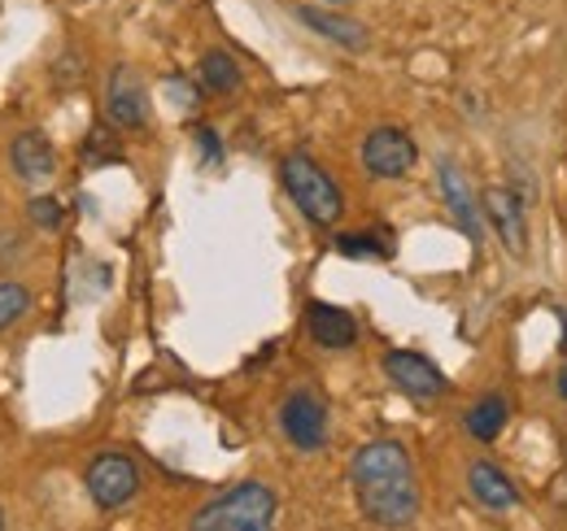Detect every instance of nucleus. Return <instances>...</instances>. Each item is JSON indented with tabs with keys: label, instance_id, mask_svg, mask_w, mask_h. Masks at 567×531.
I'll return each mask as SVG.
<instances>
[{
	"label": "nucleus",
	"instance_id": "obj_1",
	"mask_svg": "<svg viewBox=\"0 0 567 531\" xmlns=\"http://www.w3.org/2000/svg\"><path fill=\"white\" fill-rule=\"evenodd\" d=\"M354 501L375 528H411L420 519V483L411 454L398 440H371L350 462Z\"/></svg>",
	"mask_w": 567,
	"mask_h": 531
},
{
	"label": "nucleus",
	"instance_id": "obj_2",
	"mask_svg": "<svg viewBox=\"0 0 567 531\" xmlns=\"http://www.w3.org/2000/svg\"><path fill=\"white\" fill-rule=\"evenodd\" d=\"M276 510H280L276 492H271L267 483H258V479H245V483H236L231 492H223L218 501L202 506V510L193 514V528L197 531H267L276 523Z\"/></svg>",
	"mask_w": 567,
	"mask_h": 531
},
{
	"label": "nucleus",
	"instance_id": "obj_3",
	"mask_svg": "<svg viewBox=\"0 0 567 531\" xmlns=\"http://www.w3.org/2000/svg\"><path fill=\"white\" fill-rule=\"evenodd\" d=\"M284 188H288L292 205H297L315 227H337V222H341L346 197H341V188L319 170L315 157L288 153V157H284Z\"/></svg>",
	"mask_w": 567,
	"mask_h": 531
},
{
	"label": "nucleus",
	"instance_id": "obj_4",
	"mask_svg": "<svg viewBox=\"0 0 567 531\" xmlns=\"http://www.w3.org/2000/svg\"><path fill=\"white\" fill-rule=\"evenodd\" d=\"M83 483H87V492H92V501H96L101 510H118V506H127V501L136 497V488H141V466L132 462V458H123V454H101L96 462L87 466Z\"/></svg>",
	"mask_w": 567,
	"mask_h": 531
},
{
	"label": "nucleus",
	"instance_id": "obj_5",
	"mask_svg": "<svg viewBox=\"0 0 567 531\" xmlns=\"http://www.w3.org/2000/svg\"><path fill=\"white\" fill-rule=\"evenodd\" d=\"M415 162H420L415 139L398 127H375L362 139V166L375 179H402V175H411Z\"/></svg>",
	"mask_w": 567,
	"mask_h": 531
},
{
	"label": "nucleus",
	"instance_id": "obj_6",
	"mask_svg": "<svg viewBox=\"0 0 567 531\" xmlns=\"http://www.w3.org/2000/svg\"><path fill=\"white\" fill-rule=\"evenodd\" d=\"M436 184H441L445 209H450V218L458 222V231H463L472 244H481V240H485V222H481V200L472 192L467 175H463L450 157H441V162H436Z\"/></svg>",
	"mask_w": 567,
	"mask_h": 531
},
{
	"label": "nucleus",
	"instance_id": "obj_7",
	"mask_svg": "<svg viewBox=\"0 0 567 531\" xmlns=\"http://www.w3.org/2000/svg\"><path fill=\"white\" fill-rule=\"evenodd\" d=\"M280 427L301 454H319L328 440V409L315 393H292L280 409Z\"/></svg>",
	"mask_w": 567,
	"mask_h": 531
},
{
	"label": "nucleus",
	"instance_id": "obj_8",
	"mask_svg": "<svg viewBox=\"0 0 567 531\" xmlns=\"http://www.w3.org/2000/svg\"><path fill=\"white\" fill-rule=\"evenodd\" d=\"M384 375L393 379V388H402L406 397L427 400L445 393V375L436 371V362H427L424 353H411V348H393L384 357Z\"/></svg>",
	"mask_w": 567,
	"mask_h": 531
},
{
	"label": "nucleus",
	"instance_id": "obj_9",
	"mask_svg": "<svg viewBox=\"0 0 567 531\" xmlns=\"http://www.w3.org/2000/svg\"><path fill=\"white\" fill-rule=\"evenodd\" d=\"M105 114L114 127L123 132H141L148 123V96H144L141 74L132 66H118L110 74V87H105Z\"/></svg>",
	"mask_w": 567,
	"mask_h": 531
},
{
	"label": "nucleus",
	"instance_id": "obj_10",
	"mask_svg": "<svg viewBox=\"0 0 567 531\" xmlns=\"http://www.w3.org/2000/svg\"><path fill=\"white\" fill-rule=\"evenodd\" d=\"M485 214H489V222H494L497 240L506 244V253H515V258H524L528 253V222H524V200L515 197V192H506V188H489L485 197Z\"/></svg>",
	"mask_w": 567,
	"mask_h": 531
},
{
	"label": "nucleus",
	"instance_id": "obj_11",
	"mask_svg": "<svg viewBox=\"0 0 567 531\" xmlns=\"http://www.w3.org/2000/svg\"><path fill=\"white\" fill-rule=\"evenodd\" d=\"M467 488H472V497H476L485 510H494V514H506V510H515V506H519L515 483H511L494 462L467 466Z\"/></svg>",
	"mask_w": 567,
	"mask_h": 531
},
{
	"label": "nucleus",
	"instance_id": "obj_12",
	"mask_svg": "<svg viewBox=\"0 0 567 531\" xmlns=\"http://www.w3.org/2000/svg\"><path fill=\"white\" fill-rule=\"evenodd\" d=\"M9 162H13V175L27 179V184H44L53 175V144L40 132H22L9 148Z\"/></svg>",
	"mask_w": 567,
	"mask_h": 531
},
{
	"label": "nucleus",
	"instance_id": "obj_13",
	"mask_svg": "<svg viewBox=\"0 0 567 531\" xmlns=\"http://www.w3.org/2000/svg\"><path fill=\"white\" fill-rule=\"evenodd\" d=\"M306 327H310V340H315L319 348H350L358 340L354 314H346V310H337V305H323V301L310 305Z\"/></svg>",
	"mask_w": 567,
	"mask_h": 531
},
{
	"label": "nucleus",
	"instance_id": "obj_14",
	"mask_svg": "<svg viewBox=\"0 0 567 531\" xmlns=\"http://www.w3.org/2000/svg\"><path fill=\"white\" fill-rule=\"evenodd\" d=\"M297 18H301L315 35H323V40H332V44H341V49H367V31H362L358 22H350V18H337V13L315 9V4H301Z\"/></svg>",
	"mask_w": 567,
	"mask_h": 531
},
{
	"label": "nucleus",
	"instance_id": "obj_15",
	"mask_svg": "<svg viewBox=\"0 0 567 531\" xmlns=\"http://www.w3.org/2000/svg\"><path fill=\"white\" fill-rule=\"evenodd\" d=\"M506 397H485V400H476L472 409H467V436L472 440H497L502 436V427H506Z\"/></svg>",
	"mask_w": 567,
	"mask_h": 531
},
{
	"label": "nucleus",
	"instance_id": "obj_16",
	"mask_svg": "<svg viewBox=\"0 0 567 531\" xmlns=\"http://www.w3.org/2000/svg\"><path fill=\"white\" fill-rule=\"evenodd\" d=\"M202 83L210 87V92H236L240 87V66H236V58L231 53H206L202 58Z\"/></svg>",
	"mask_w": 567,
	"mask_h": 531
},
{
	"label": "nucleus",
	"instance_id": "obj_17",
	"mask_svg": "<svg viewBox=\"0 0 567 531\" xmlns=\"http://www.w3.org/2000/svg\"><path fill=\"white\" fill-rule=\"evenodd\" d=\"M337 249L346 258H389L393 240H389V231H346V236H337Z\"/></svg>",
	"mask_w": 567,
	"mask_h": 531
},
{
	"label": "nucleus",
	"instance_id": "obj_18",
	"mask_svg": "<svg viewBox=\"0 0 567 531\" xmlns=\"http://www.w3.org/2000/svg\"><path fill=\"white\" fill-rule=\"evenodd\" d=\"M31 310V292L22 283H0V332L13 327Z\"/></svg>",
	"mask_w": 567,
	"mask_h": 531
},
{
	"label": "nucleus",
	"instance_id": "obj_19",
	"mask_svg": "<svg viewBox=\"0 0 567 531\" xmlns=\"http://www.w3.org/2000/svg\"><path fill=\"white\" fill-rule=\"evenodd\" d=\"M62 218H66L62 200H53V197H35V200H31V222H35V227L53 231V227H62Z\"/></svg>",
	"mask_w": 567,
	"mask_h": 531
},
{
	"label": "nucleus",
	"instance_id": "obj_20",
	"mask_svg": "<svg viewBox=\"0 0 567 531\" xmlns=\"http://www.w3.org/2000/svg\"><path fill=\"white\" fill-rule=\"evenodd\" d=\"M166 96L179 105V110H193L197 105V87L188 79H166Z\"/></svg>",
	"mask_w": 567,
	"mask_h": 531
},
{
	"label": "nucleus",
	"instance_id": "obj_21",
	"mask_svg": "<svg viewBox=\"0 0 567 531\" xmlns=\"http://www.w3.org/2000/svg\"><path fill=\"white\" fill-rule=\"evenodd\" d=\"M197 148H202L206 166H218V162H223V144H218L214 127H197Z\"/></svg>",
	"mask_w": 567,
	"mask_h": 531
},
{
	"label": "nucleus",
	"instance_id": "obj_22",
	"mask_svg": "<svg viewBox=\"0 0 567 531\" xmlns=\"http://www.w3.org/2000/svg\"><path fill=\"white\" fill-rule=\"evenodd\" d=\"M559 397L567 400V371H564V375H559Z\"/></svg>",
	"mask_w": 567,
	"mask_h": 531
},
{
	"label": "nucleus",
	"instance_id": "obj_23",
	"mask_svg": "<svg viewBox=\"0 0 567 531\" xmlns=\"http://www.w3.org/2000/svg\"><path fill=\"white\" fill-rule=\"evenodd\" d=\"M328 4H350V0H328Z\"/></svg>",
	"mask_w": 567,
	"mask_h": 531
},
{
	"label": "nucleus",
	"instance_id": "obj_24",
	"mask_svg": "<svg viewBox=\"0 0 567 531\" xmlns=\"http://www.w3.org/2000/svg\"><path fill=\"white\" fill-rule=\"evenodd\" d=\"M0 528H4V514H0Z\"/></svg>",
	"mask_w": 567,
	"mask_h": 531
}]
</instances>
